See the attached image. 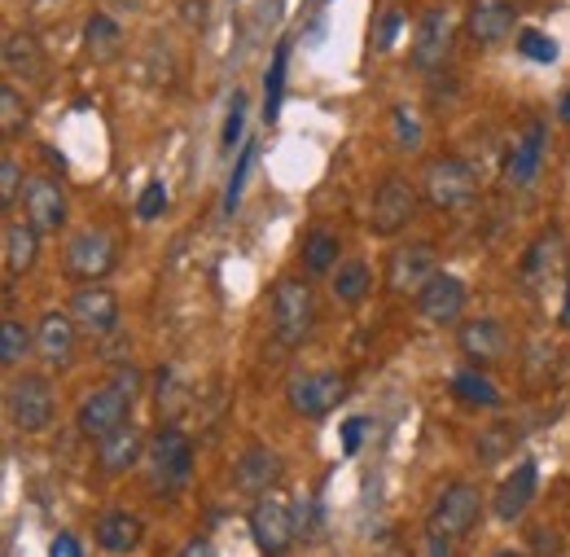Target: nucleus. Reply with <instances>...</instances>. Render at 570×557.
Listing matches in <instances>:
<instances>
[{"mask_svg": "<svg viewBox=\"0 0 570 557\" xmlns=\"http://www.w3.org/2000/svg\"><path fill=\"white\" fill-rule=\"evenodd\" d=\"M137 391H141V373H137V369H119L101 391H92V395L79 404V413H75L79 434L106 439L110 430L128 426V421H132V400H137Z\"/></svg>", "mask_w": 570, "mask_h": 557, "instance_id": "1", "label": "nucleus"}, {"mask_svg": "<svg viewBox=\"0 0 570 557\" xmlns=\"http://www.w3.org/2000/svg\"><path fill=\"white\" fill-rule=\"evenodd\" d=\"M145 483L154 496H176L194 475V443L180 426H163L149 443H145Z\"/></svg>", "mask_w": 570, "mask_h": 557, "instance_id": "2", "label": "nucleus"}, {"mask_svg": "<svg viewBox=\"0 0 570 557\" xmlns=\"http://www.w3.org/2000/svg\"><path fill=\"white\" fill-rule=\"evenodd\" d=\"M268 325H273V339H277L282 348H298V343L312 334V325H316V294H312L307 281H298V277L277 281Z\"/></svg>", "mask_w": 570, "mask_h": 557, "instance_id": "3", "label": "nucleus"}, {"mask_svg": "<svg viewBox=\"0 0 570 557\" xmlns=\"http://www.w3.org/2000/svg\"><path fill=\"white\" fill-rule=\"evenodd\" d=\"M483 518V496L474 483H448V488L434 496L426 518V536H439V540H465Z\"/></svg>", "mask_w": 570, "mask_h": 557, "instance_id": "4", "label": "nucleus"}, {"mask_svg": "<svg viewBox=\"0 0 570 557\" xmlns=\"http://www.w3.org/2000/svg\"><path fill=\"white\" fill-rule=\"evenodd\" d=\"M422 194L434 211H465L479 194V176L465 158L456 154H443V158H430L426 172H422Z\"/></svg>", "mask_w": 570, "mask_h": 557, "instance_id": "5", "label": "nucleus"}, {"mask_svg": "<svg viewBox=\"0 0 570 557\" xmlns=\"http://www.w3.org/2000/svg\"><path fill=\"white\" fill-rule=\"evenodd\" d=\"M4 413H9V426L22 430V434L49 430V421L58 413V395H53L49 378H40V373L13 378L9 391H4Z\"/></svg>", "mask_w": 570, "mask_h": 557, "instance_id": "6", "label": "nucleus"}, {"mask_svg": "<svg viewBox=\"0 0 570 557\" xmlns=\"http://www.w3.org/2000/svg\"><path fill=\"white\" fill-rule=\"evenodd\" d=\"M285 400H289V409L298 418H325L347 400V373H338V369L294 373L289 387H285Z\"/></svg>", "mask_w": 570, "mask_h": 557, "instance_id": "7", "label": "nucleus"}, {"mask_svg": "<svg viewBox=\"0 0 570 557\" xmlns=\"http://www.w3.org/2000/svg\"><path fill=\"white\" fill-rule=\"evenodd\" d=\"M250 540H255V549L264 557H282L298 540L294 505H285L277 496H259L250 505Z\"/></svg>", "mask_w": 570, "mask_h": 557, "instance_id": "8", "label": "nucleus"}, {"mask_svg": "<svg viewBox=\"0 0 570 557\" xmlns=\"http://www.w3.org/2000/svg\"><path fill=\"white\" fill-rule=\"evenodd\" d=\"M452 40H456V22H452V13L448 9H426L422 18H417V31H413V67L422 70V75H434V70L448 67V58H452Z\"/></svg>", "mask_w": 570, "mask_h": 557, "instance_id": "9", "label": "nucleus"}, {"mask_svg": "<svg viewBox=\"0 0 570 557\" xmlns=\"http://www.w3.org/2000/svg\"><path fill=\"white\" fill-rule=\"evenodd\" d=\"M417 215V189L404 180V176H386L373 194V207H368V224L377 237H395L409 228V219Z\"/></svg>", "mask_w": 570, "mask_h": 557, "instance_id": "10", "label": "nucleus"}, {"mask_svg": "<svg viewBox=\"0 0 570 557\" xmlns=\"http://www.w3.org/2000/svg\"><path fill=\"white\" fill-rule=\"evenodd\" d=\"M434 273H439V260H434V246H430V242L395 246L391 260H386V290H391V294H413V299H417Z\"/></svg>", "mask_w": 570, "mask_h": 557, "instance_id": "11", "label": "nucleus"}, {"mask_svg": "<svg viewBox=\"0 0 570 557\" xmlns=\"http://www.w3.org/2000/svg\"><path fill=\"white\" fill-rule=\"evenodd\" d=\"M115 260H119V255H115V242H110V233H101V228H83V233H75L71 242H67V273H71L75 281H83V285L110 277Z\"/></svg>", "mask_w": 570, "mask_h": 557, "instance_id": "12", "label": "nucleus"}, {"mask_svg": "<svg viewBox=\"0 0 570 557\" xmlns=\"http://www.w3.org/2000/svg\"><path fill=\"white\" fill-rule=\"evenodd\" d=\"M71 321L79 325V334H92V339H106V334H115L119 330V299H115V290H106V285H79L71 294Z\"/></svg>", "mask_w": 570, "mask_h": 557, "instance_id": "13", "label": "nucleus"}, {"mask_svg": "<svg viewBox=\"0 0 570 557\" xmlns=\"http://www.w3.org/2000/svg\"><path fill=\"white\" fill-rule=\"evenodd\" d=\"M544 137H549L544 119H531L527 133L513 137L509 154H504V167H500V176H504L509 189H531V185H535L540 163H544Z\"/></svg>", "mask_w": 570, "mask_h": 557, "instance_id": "14", "label": "nucleus"}, {"mask_svg": "<svg viewBox=\"0 0 570 557\" xmlns=\"http://www.w3.org/2000/svg\"><path fill=\"white\" fill-rule=\"evenodd\" d=\"M456 348L474 369H492L509 355V330L492 316H474V321H465L456 330Z\"/></svg>", "mask_w": 570, "mask_h": 557, "instance_id": "15", "label": "nucleus"}, {"mask_svg": "<svg viewBox=\"0 0 570 557\" xmlns=\"http://www.w3.org/2000/svg\"><path fill=\"white\" fill-rule=\"evenodd\" d=\"M285 466L282 457L273 452V448H246L242 457H237V466H233V488L242 491V496H250V500H259V496H268V491H277L282 483Z\"/></svg>", "mask_w": 570, "mask_h": 557, "instance_id": "16", "label": "nucleus"}, {"mask_svg": "<svg viewBox=\"0 0 570 557\" xmlns=\"http://www.w3.org/2000/svg\"><path fill=\"white\" fill-rule=\"evenodd\" d=\"M417 312L426 325H456L465 312V281L456 273H434L417 294Z\"/></svg>", "mask_w": 570, "mask_h": 557, "instance_id": "17", "label": "nucleus"}, {"mask_svg": "<svg viewBox=\"0 0 570 557\" xmlns=\"http://www.w3.org/2000/svg\"><path fill=\"white\" fill-rule=\"evenodd\" d=\"M535 491H540V466L527 457V461H518V466L500 479L497 496H492V509H497L500 522H518V518L531 509Z\"/></svg>", "mask_w": 570, "mask_h": 557, "instance_id": "18", "label": "nucleus"}, {"mask_svg": "<svg viewBox=\"0 0 570 557\" xmlns=\"http://www.w3.org/2000/svg\"><path fill=\"white\" fill-rule=\"evenodd\" d=\"M22 215L27 224H36L40 233H58L67 224V194L58 189V180L49 176H31L22 185Z\"/></svg>", "mask_w": 570, "mask_h": 557, "instance_id": "19", "label": "nucleus"}, {"mask_svg": "<svg viewBox=\"0 0 570 557\" xmlns=\"http://www.w3.org/2000/svg\"><path fill=\"white\" fill-rule=\"evenodd\" d=\"M141 461H145V439L132 421L119 426V430H110L106 439H97V470L106 479H119V475L137 470Z\"/></svg>", "mask_w": 570, "mask_h": 557, "instance_id": "20", "label": "nucleus"}, {"mask_svg": "<svg viewBox=\"0 0 570 557\" xmlns=\"http://www.w3.org/2000/svg\"><path fill=\"white\" fill-rule=\"evenodd\" d=\"M518 27V9L509 0H474L465 13V36L483 49H492L500 40H509Z\"/></svg>", "mask_w": 570, "mask_h": 557, "instance_id": "21", "label": "nucleus"}, {"mask_svg": "<svg viewBox=\"0 0 570 557\" xmlns=\"http://www.w3.org/2000/svg\"><path fill=\"white\" fill-rule=\"evenodd\" d=\"M75 334H79V325L71 321V312H45L36 325V351L45 355V364L67 369L75 355Z\"/></svg>", "mask_w": 570, "mask_h": 557, "instance_id": "22", "label": "nucleus"}, {"mask_svg": "<svg viewBox=\"0 0 570 557\" xmlns=\"http://www.w3.org/2000/svg\"><path fill=\"white\" fill-rule=\"evenodd\" d=\"M92 536H97V545H101L106 554H132V549L141 545L145 527L137 514H128V509H110V514L97 518Z\"/></svg>", "mask_w": 570, "mask_h": 557, "instance_id": "23", "label": "nucleus"}, {"mask_svg": "<svg viewBox=\"0 0 570 557\" xmlns=\"http://www.w3.org/2000/svg\"><path fill=\"white\" fill-rule=\"evenodd\" d=\"M119 53H124V27H119L110 13H92V18L83 22V58L97 62V67H106V62H115Z\"/></svg>", "mask_w": 570, "mask_h": 557, "instance_id": "24", "label": "nucleus"}, {"mask_svg": "<svg viewBox=\"0 0 570 557\" xmlns=\"http://www.w3.org/2000/svg\"><path fill=\"white\" fill-rule=\"evenodd\" d=\"M40 260V228L36 224H4V273L9 277H22L31 273Z\"/></svg>", "mask_w": 570, "mask_h": 557, "instance_id": "25", "label": "nucleus"}, {"mask_svg": "<svg viewBox=\"0 0 570 557\" xmlns=\"http://www.w3.org/2000/svg\"><path fill=\"white\" fill-rule=\"evenodd\" d=\"M558 264H562V233L549 228V233H540L535 246L527 251V260H522V277L531 281V285H544V281L558 273Z\"/></svg>", "mask_w": 570, "mask_h": 557, "instance_id": "26", "label": "nucleus"}, {"mask_svg": "<svg viewBox=\"0 0 570 557\" xmlns=\"http://www.w3.org/2000/svg\"><path fill=\"white\" fill-rule=\"evenodd\" d=\"M452 395L461 404H470V409H497L500 404V391L492 387V378L483 369H474V364H465V369L452 373Z\"/></svg>", "mask_w": 570, "mask_h": 557, "instance_id": "27", "label": "nucleus"}, {"mask_svg": "<svg viewBox=\"0 0 570 557\" xmlns=\"http://www.w3.org/2000/svg\"><path fill=\"white\" fill-rule=\"evenodd\" d=\"M4 70L22 75V79H40L45 75V58H40L36 36H27V31H9L4 36Z\"/></svg>", "mask_w": 570, "mask_h": 557, "instance_id": "28", "label": "nucleus"}, {"mask_svg": "<svg viewBox=\"0 0 570 557\" xmlns=\"http://www.w3.org/2000/svg\"><path fill=\"white\" fill-rule=\"evenodd\" d=\"M338 233L334 228H312L307 237H303V268L307 273H330L334 264H338Z\"/></svg>", "mask_w": 570, "mask_h": 557, "instance_id": "29", "label": "nucleus"}, {"mask_svg": "<svg viewBox=\"0 0 570 557\" xmlns=\"http://www.w3.org/2000/svg\"><path fill=\"white\" fill-rule=\"evenodd\" d=\"M185 404H189V391L176 382L171 369H158V373H154V409H158V418L176 421L185 413Z\"/></svg>", "mask_w": 570, "mask_h": 557, "instance_id": "30", "label": "nucleus"}, {"mask_svg": "<svg viewBox=\"0 0 570 557\" xmlns=\"http://www.w3.org/2000/svg\"><path fill=\"white\" fill-rule=\"evenodd\" d=\"M330 285H334V299L338 303H360L368 294V285H373V273H368L364 260H347V264H338V273H334Z\"/></svg>", "mask_w": 570, "mask_h": 557, "instance_id": "31", "label": "nucleus"}, {"mask_svg": "<svg viewBox=\"0 0 570 557\" xmlns=\"http://www.w3.org/2000/svg\"><path fill=\"white\" fill-rule=\"evenodd\" d=\"M285 58H289V45H277V53H273V67L264 75V119L268 124H277V115H282V101H285Z\"/></svg>", "mask_w": 570, "mask_h": 557, "instance_id": "32", "label": "nucleus"}, {"mask_svg": "<svg viewBox=\"0 0 570 557\" xmlns=\"http://www.w3.org/2000/svg\"><path fill=\"white\" fill-rule=\"evenodd\" d=\"M31 343H36V339H31V330H27L22 321H13V316L0 321V364H4V369H13V364L31 351Z\"/></svg>", "mask_w": 570, "mask_h": 557, "instance_id": "33", "label": "nucleus"}, {"mask_svg": "<svg viewBox=\"0 0 570 557\" xmlns=\"http://www.w3.org/2000/svg\"><path fill=\"white\" fill-rule=\"evenodd\" d=\"M22 128H27V101H22V92L13 84H4L0 88V133L13 140L22 137Z\"/></svg>", "mask_w": 570, "mask_h": 557, "instance_id": "34", "label": "nucleus"}, {"mask_svg": "<svg viewBox=\"0 0 570 557\" xmlns=\"http://www.w3.org/2000/svg\"><path fill=\"white\" fill-rule=\"evenodd\" d=\"M250 163H255V145L246 140V145H242V154H237V167H233V176H228V185H224V215H233L237 203H242V189H246Z\"/></svg>", "mask_w": 570, "mask_h": 557, "instance_id": "35", "label": "nucleus"}, {"mask_svg": "<svg viewBox=\"0 0 570 557\" xmlns=\"http://www.w3.org/2000/svg\"><path fill=\"white\" fill-rule=\"evenodd\" d=\"M242 124H246V92H233L228 119H224V133H219V149H224V154H233V145H246V140H242Z\"/></svg>", "mask_w": 570, "mask_h": 557, "instance_id": "36", "label": "nucleus"}, {"mask_svg": "<svg viewBox=\"0 0 570 557\" xmlns=\"http://www.w3.org/2000/svg\"><path fill=\"white\" fill-rule=\"evenodd\" d=\"M391 128H395V145H400L404 154L422 149V124H417V115H409V106H395Z\"/></svg>", "mask_w": 570, "mask_h": 557, "instance_id": "37", "label": "nucleus"}, {"mask_svg": "<svg viewBox=\"0 0 570 557\" xmlns=\"http://www.w3.org/2000/svg\"><path fill=\"white\" fill-rule=\"evenodd\" d=\"M518 53L531 58V62H544V67H549V62L558 58V45H553L544 31H522V36H518Z\"/></svg>", "mask_w": 570, "mask_h": 557, "instance_id": "38", "label": "nucleus"}, {"mask_svg": "<svg viewBox=\"0 0 570 557\" xmlns=\"http://www.w3.org/2000/svg\"><path fill=\"white\" fill-rule=\"evenodd\" d=\"M163 211H167V189L154 180V185H145L141 198H137V215H141L145 224H149V219H158Z\"/></svg>", "mask_w": 570, "mask_h": 557, "instance_id": "39", "label": "nucleus"}, {"mask_svg": "<svg viewBox=\"0 0 570 557\" xmlns=\"http://www.w3.org/2000/svg\"><path fill=\"white\" fill-rule=\"evenodd\" d=\"M18 185H22V167H18V158H4V163H0V203H4V207H13Z\"/></svg>", "mask_w": 570, "mask_h": 557, "instance_id": "40", "label": "nucleus"}, {"mask_svg": "<svg viewBox=\"0 0 570 557\" xmlns=\"http://www.w3.org/2000/svg\"><path fill=\"white\" fill-rule=\"evenodd\" d=\"M294 527H298V536H303V540H312V536H316V527H321L316 505H312L307 496H298V500H294Z\"/></svg>", "mask_w": 570, "mask_h": 557, "instance_id": "41", "label": "nucleus"}, {"mask_svg": "<svg viewBox=\"0 0 570 557\" xmlns=\"http://www.w3.org/2000/svg\"><path fill=\"white\" fill-rule=\"evenodd\" d=\"M360 439H364V418L343 421V452H347V457H356L360 452Z\"/></svg>", "mask_w": 570, "mask_h": 557, "instance_id": "42", "label": "nucleus"}, {"mask_svg": "<svg viewBox=\"0 0 570 557\" xmlns=\"http://www.w3.org/2000/svg\"><path fill=\"white\" fill-rule=\"evenodd\" d=\"M400 22H404V18H400L395 9L382 18V31H377V49H391V45H395V36H400Z\"/></svg>", "mask_w": 570, "mask_h": 557, "instance_id": "43", "label": "nucleus"}, {"mask_svg": "<svg viewBox=\"0 0 570 557\" xmlns=\"http://www.w3.org/2000/svg\"><path fill=\"white\" fill-rule=\"evenodd\" d=\"M49 557H83V549H79V540H75L71 531H62V536H53Z\"/></svg>", "mask_w": 570, "mask_h": 557, "instance_id": "44", "label": "nucleus"}, {"mask_svg": "<svg viewBox=\"0 0 570 557\" xmlns=\"http://www.w3.org/2000/svg\"><path fill=\"white\" fill-rule=\"evenodd\" d=\"M176 557H215L212 540H203V536H194V540H185V549Z\"/></svg>", "mask_w": 570, "mask_h": 557, "instance_id": "45", "label": "nucleus"}, {"mask_svg": "<svg viewBox=\"0 0 570 557\" xmlns=\"http://www.w3.org/2000/svg\"><path fill=\"white\" fill-rule=\"evenodd\" d=\"M185 22L189 27H203L207 22V0H185Z\"/></svg>", "mask_w": 570, "mask_h": 557, "instance_id": "46", "label": "nucleus"}, {"mask_svg": "<svg viewBox=\"0 0 570 557\" xmlns=\"http://www.w3.org/2000/svg\"><path fill=\"white\" fill-rule=\"evenodd\" d=\"M430 557H452V540H439V536H426Z\"/></svg>", "mask_w": 570, "mask_h": 557, "instance_id": "47", "label": "nucleus"}, {"mask_svg": "<svg viewBox=\"0 0 570 557\" xmlns=\"http://www.w3.org/2000/svg\"><path fill=\"white\" fill-rule=\"evenodd\" d=\"M562 330H570V273H567V294H562Z\"/></svg>", "mask_w": 570, "mask_h": 557, "instance_id": "48", "label": "nucleus"}, {"mask_svg": "<svg viewBox=\"0 0 570 557\" xmlns=\"http://www.w3.org/2000/svg\"><path fill=\"white\" fill-rule=\"evenodd\" d=\"M558 115H562V119L570 124V92H562V101H558Z\"/></svg>", "mask_w": 570, "mask_h": 557, "instance_id": "49", "label": "nucleus"}, {"mask_svg": "<svg viewBox=\"0 0 570 557\" xmlns=\"http://www.w3.org/2000/svg\"><path fill=\"white\" fill-rule=\"evenodd\" d=\"M492 557H527V554H518V549H500V554H492Z\"/></svg>", "mask_w": 570, "mask_h": 557, "instance_id": "50", "label": "nucleus"}, {"mask_svg": "<svg viewBox=\"0 0 570 557\" xmlns=\"http://www.w3.org/2000/svg\"><path fill=\"white\" fill-rule=\"evenodd\" d=\"M40 4H49V0H40Z\"/></svg>", "mask_w": 570, "mask_h": 557, "instance_id": "51", "label": "nucleus"}]
</instances>
